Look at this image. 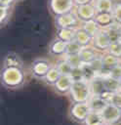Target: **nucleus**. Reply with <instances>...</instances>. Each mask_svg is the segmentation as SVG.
Segmentation results:
<instances>
[{"label":"nucleus","instance_id":"c9c22d12","mask_svg":"<svg viewBox=\"0 0 121 125\" xmlns=\"http://www.w3.org/2000/svg\"><path fill=\"white\" fill-rule=\"evenodd\" d=\"M102 125H109V124H106V123H104V124H102Z\"/></svg>","mask_w":121,"mask_h":125},{"label":"nucleus","instance_id":"1a4fd4ad","mask_svg":"<svg viewBox=\"0 0 121 125\" xmlns=\"http://www.w3.org/2000/svg\"><path fill=\"white\" fill-rule=\"evenodd\" d=\"M110 44H111V41L109 39L106 29H100L99 32L93 37L92 46L100 53L107 52Z\"/></svg>","mask_w":121,"mask_h":125},{"label":"nucleus","instance_id":"9d476101","mask_svg":"<svg viewBox=\"0 0 121 125\" xmlns=\"http://www.w3.org/2000/svg\"><path fill=\"white\" fill-rule=\"evenodd\" d=\"M73 79L70 75H60L59 80L55 83V85L52 87L55 93L60 96H66L68 95L70 88L73 84Z\"/></svg>","mask_w":121,"mask_h":125},{"label":"nucleus","instance_id":"a878e982","mask_svg":"<svg viewBox=\"0 0 121 125\" xmlns=\"http://www.w3.org/2000/svg\"><path fill=\"white\" fill-rule=\"evenodd\" d=\"M103 83H104V88L108 91L116 92L120 90L119 79H115L111 76H106V77H103Z\"/></svg>","mask_w":121,"mask_h":125},{"label":"nucleus","instance_id":"bb28decb","mask_svg":"<svg viewBox=\"0 0 121 125\" xmlns=\"http://www.w3.org/2000/svg\"><path fill=\"white\" fill-rule=\"evenodd\" d=\"M112 15H113L115 23L121 26V0H115Z\"/></svg>","mask_w":121,"mask_h":125},{"label":"nucleus","instance_id":"f257e3e1","mask_svg":"<svg viewBox=\"0 0 121 125\" xmlns=\"http://www.w3.org/2000/svg\"><path fill=\"white\" fill-rule=\"evenodd\" d=\"M0 82L5 89H20L26 83V72L22 67H1Z\"/></svg>","mask_w":121,"mask_h":125},{"label":"nucleus","instance_id":"cd10ccee","mask_svg":"<svg viewBox=\"0 0 121 125\" xmlns=\"http://www.w3.org/2000/svg\"><path fill=\"white\" fill-rule=\"evenodd\" d=\"M82 49V46L80 44H78L75 40L70 41L67 43V47H66V54L65 55H75V54H79L80 51Z\"/></svg>","mask_w":121,"mask_h":125},{"label":"nucleus","instance_id":"c85d7f7f","mask_svg":"<svg viewBox=\"0 0 121 125\" xmlns=\"http://www.w3.org/2000/svg\"><path fill=\"white\" fill-rule=\"evenodd\" d=\"M64 58L66 59V61L73 66V67H81L83 65V62L80 59L79 54H75V55H65Z\"/></svg>","mask_w":121,"mask_h":125},{"label":"nucleus","instance_id":"2f4dec72","mask_svg":"<svg viewBox=\"0 0 121 125\" xmlns=\"http://www.w3.org/2000/svg\"><path fill=\"white\" fill-rule=\"evenodd\" d=\"M108 76H111L115 79H120V77H121V62L116 64L109 70Z\"/></svg>","mask_w":121,"mask_h":125},{"label":"nucleus","instance_id":"dca6fc26","mask_svg":"<svg viewBox=\"0 0 121 125\" xmlns=\"http://www.w3.org/2000/svg\"><path fill=\"white\" fill-rule=\"evenodd\" d=\"M74 40L78 44H80L82 47H88V46H92L93 36H91L83 28L78 27L77 31H76V34H75V39Z\"/></svg>","mask_w":121,"mask_h":125},{"label":"nucleus","instance_id":"b1692460","mask_svg":"<svg viewBox=\"0 0 121 125\" xmlns=\"http://www.w3.org/2000/svg\"><path fill=\"white\" fill-rule=\"evenodd\" d=\"M80 27L83 28L86 32H88V33H89L91 36H93V37H94V36L99 32V30L101 29V28L99 27L98 23L96 22L95 19L90 20V21H83V22H81Z\"/></svg>","mask_w":121,"mask_h":125},{"label":"nucleus","instance_id":"423d86ee","mask_svg":"<svg viewBox=\"0 0 121 125\" xmlns=\"http://www.w3.org/2000/svg\"><path fill=\"white\" fill-rule=\"evenodd\" d=\"M75 8L74 0H48V10L54 18L68 12Z\"/></svg>","mask_w":121,"mask_h":125},{"label":"nucleus","instance_id":"393cba45","mask_svg":"<svg viewBox=\"0 0 121 125\" xmlns=\"http://www.w3.org/2000/svg\"><path fill=\"white\" fill-rule=\"evenodd\" d=\"M56 67L59 69V71L60 72L61 75H70V73L73 70V66L66 61V59L63 57L62 60L58 61V62L55 64Z\"/></svg>","mask_w":121,"mask_h":125},{"label":"nucleus","instance_id":"f8f14e48","mask_svg":"<svg viewBox=\"0 0 121 125\" xmlns=\"http://www.w3.org/2000/svg\"><path fill=\"white\" fill-rule=\"evenodd\" d=\"M1 67H22L24 68V62L20 56L16 52H8L3 57Z\"/></svg>","mask_w":121,"mask_h":125},{"label":"nucleus","instance_id":"c756f323","mask_svg":"<svg viewBox=\"0 0 121 125\" xmlns=\"http://www.w3.org/2000/svg\"><path fill=\"white\" fill-rule=\"evenodd\" d=\"M108 53H110L111 55L121 59V43L120 41L117 42H112L108 48Z\"/></svg>","mask_w":121,"mask_h":125},{"label":"nucleus","instance_id":"6ab92c4d","mask_svg":"<svg viewBox=\"0 0 121 125\" xmlns=\"http://www.w3.org/2000/svg\"><path fill=\"white\" fill-rule=\"evenodd\" d=\"M76 31L77 28H58L56 31V37L68 43L75 39Z\"/></svg>","mask_w":121,"mask_h":125},{"label":"nucleus","instance_id":"7ed1b4c3","mask_svg":"<svg viewBox=\"0 0 121 125\" xmlns=\"http://www.w3.org/2000/svg\"><path fill=\"white\" fill-rule=\"evenodd\" d=\"M53 67L52 62L46 58H37L33 60L29 65L30 75L38 80H43L48 71Z\"/></svg>","mask_w":121,"mask_h":125},{"label":"nucleus","instance_id":"0eeeda50","mask_svg":"<svg viewBox=\"0 0 121 125\" xmlns=\"http://www.w3.org/2000/svg\"><path fill=\"white\" fill-rule=\"evenodd\" d=\"M101 115L103 117L104 123L109 125H119L121 123V108L107 104V105L102 109Z\"/></svg>","mask_w":121,"mask_h":125},{"label":"nucleus","instance_id":"4c0bfd02","mask_svg":"<svg viewBox=\"0 0 121 125\" xmlns=\"http://www.w3.org/2000/svg\"><path fill=\"white\" fill-rule=\"evenodd\" d=\"M119 41H120V43H121V37H120V40H119Z\"/></svg>","mask_w":121,"mask_h":125},{"label":"nucleus","instance_id":"ddd939ff","mask_svg":"<svg viewBox=\"0 0 121 125\" xmlns=\"http://www.w3.org/2000/svg\"><path fill=\"white\" fill-rule=\"evenodd\" d=\"M100 52L97 51L93 46H88V47H82L79 56L83 63H91L97 59L101 58L99 57Z\"/></svg>","mask_w":121,"mask_h":125},{"label":"nucleus","instance_id":"20e7f679","mask_svg":"<svg viewBox=\"0 0 121 125\" xmlns=\"http://www.w3.org/2000/svg\"><path fill=\"white\" fill-rule=\"evenodd\" d=\"M91 111V107L87 103H71L68 108V117L75 123L83 124L88 114Z\"/></svg>","mask_w":121,"mask_h":125},{"label":"nucleus","instance_id":"f704fd0d","mask_svg":"<svg viewBox=\"0 0 121 125\" xmlns=\"http://www.w3.org/2000/svg\"><path fill=\"white\" fill-rule=\"evenodd\" d=\"M119 85H120V89H121V77H120V79H119Z\"/></svg>","mask_w":121,"mask_h":125},{"label":"nucleus","instance_id":"72a5a7b5","mask_svg":"<svg viewBox=\"0 0 121 125\" xmlns=\"http://www.w3.org/2000/svg\"><path fill=\"white\" fill-rule=\"evenodd\" d=\"M93 0H74V3L76 6V5H81V4H85V3H90Z\"/></svg>","mask_w":121,"mask_h":125},{"label":"nucleus","instance_id":"2eb2a0df","mask_svg":"<svg viewBox=\"0 0 121 125\" xmlns=\"http://www.w3.org/2000/svg\"><path fill=\"white\" fill-rule=\"evenodd\" d=\"M97 13H112L115 0H93Z\"/></svg>","mask_w":121,"mask_h":125},{"label":"nucleus","instance_id":"e433bc0d","mask_svg":"<svg viewBox=\"0 0 121 125\" xmlns=\"http://www.w3.org/2000/svg\"><path fill=\"white\" fill-rule=\"evenodd\" d=\"M17 1H18V2H20V1H23V0H17Z\"/></svg>","mask_w":121,"mask_h":125},{"label":"nucleus","instance_id":"4be33fe9","mask_svg":"<svg viewBox=\"0 0 121 125\" xmlns=\"http://www.w3.org/2000/svg\"><path fill=\"white\" fill-rule=\"evenodd\" d=\"M90 88L92 91V95H100L103 90H105L103 77L97 75L95 78H93L90 81Z\"/></svg>","mask_w":121,"mask_h":125},{"label":"nucleus","instance_id":"5701e85b","mask_svg":"<svg viewBox=\"0 0 121 125\" xmlns=\"http://www.w3.org/2000/svg\"><path fill=\"white\" fill-rule=\"evenodd\" d=\"M60 72L59 71V69L56 67V65H53V67L48 71V73L46 74V76L44 77L43 81L45 84H47L48 86L53 87L55 85V83L59 80V78L60 77Z\"/></svg>","mask_w":121,"mask_h":125},{"label":"nucleus","instance_id":"a211bd4d","mask_svg":"<svg viewBox=\"0 0 121 125\" xmlns=\"http://www.w3.org/2000/svg\"><path fill=\"white\" fill-rule=\"evenodd\" d=\"M88 104L91 107V110L101 112L102 109L107 105L108 103L106 101H104L103 99H101L99 95H92V97L88 101Z\"/></svg>","mask_w":121,"mask_h":125},{"label":"nucleus","instance_id":"f3484780","mask_svg":"<svg viewBox=\"0 0 121 125\" xmlns=\"http://www.w3.org/2000/svg\"><path fill=\"white\" fill-rule=\"evenodd\" d=\"M101 60L103 68H106L107 70H110L113 66H115L116 64H118V63L121 62V59H119V58L111 55L108 52L102 53V55L101 56Z\"/></svg>","mask_w":121,"mask_h":125},{"label":"nucleus","instance_id":"7c9ffc66","mask_svg":"<svg viewBox=\"0 0 121 125\" xmlns=\"http://www.w3.org/2000/svg\"><path fill=\"white\" fill-rule=\"evenodd\" d=\"M109 104L121 108V89L116 91V92H113L111 99L109 101Z\"/></svg>","mask_w":121,"mask_h":125},{"label":"nucleus","instance_id":"412c9836","mask_svg":"<svg viewBox=\"0 0 121 125\" xmlns=\"http://www.w3.org/2000/svg\"><path fill=\"white\" fill-rule=\"evenodd\" d=\"M102 124H104V120L101 115V112L91 110L82 125H102Z\"/></svg>","mask_w":121,"mask_h":125},{"label":"nucleus","instance_id":"6e6552de","mask_svg":"<svg viewBox=\"0 0 121 125\" xmlns=\"http://www.w3.org/2000/svg\"><path fill=\"white\" fill-rule=\"evenodd\" d=\"M74 12L81 22L93 20L95 19L97 15V10L92 2L81 4V5H76L74 8Z\"/></svg>","mask_w":121,"mask_h":125},{"label":"nucleus","instance_id":"473e14b6","mask_svg":"<svg viewBox=\"0 0 121 125\" xmlns=\"http://www.w3.org/2000/svg\"><path fill=\"white\" fill-rule=\"evenodd\" d=\"M17 0H0V7H9V6H15Z\"/></svg>","mask_w":121,"mask_h":125},{"label":"nucleus","instance_id":"39448f33","mask_svg":"<svg viewBox=\"0 0 121 125\" xmlns=\"http://www.w3.org/2000/svg\"><path fill=\"white\" fill-rule=\"evenodd\" d=\"M56 28H78L81 25L80 20L77 18L74 10L54 18Z\"/></svg>","mask_w":121,"mask_h":125},{"label":"nucleus","instance_id":"aec40b11","mask_svg":"<svg viewBox=\"0 0 121 125\" xmlns=\"http://www.w3.org/2000/svg\"><path fill=\"white\" fill-rule=\"evenodd\" d=\"M14 9H15V6L0 7V26L1 28L6 26L11 21L13 14H14Z\"/></svg>","mask_w":121,"mask_h":125},{"label":"nucleus","instance_id":"f03ea898","mask_svg":"<svg viewBox=\"0 0 121 125\" xmlns=\"http://www.w3.org/2000/svg\"><path fill=\"white\" fill-rule=\"evenodd\" d=\"M67 96L71 103H87L92 97L90 82L85 79L73 81Z\"/></svg>","mask_w":121,"mask_h":125},{"label":"nucleus","instance_id":"9b49d317","mask_svg":"<svg viewBox=\"0 0 121 125\" xmlns=\"http://www.w3.org/2000/svg\"><path fill=\"white\" fill-rule=\"evenodd\" d=\"M66 47L67 42L56 37L50 42L48 52L50 55L55 57H64L66 54Z\"/></svg>","mask_w":121,"mask_h":125},{"label":"nucleus","instance_id":"4468645a","mask_svg":"<svg viewBox=\"0 0 121 125\" xmlns=\"http://www.w3.org/2000/svg\"><path fill=\"white\" fill-rule=\"evenodd\" d=\"M95 21L101 29H107L115 23L112 13H97Z\"/></svg>","mask_w":121,"mask_h":125}]
</instances>
